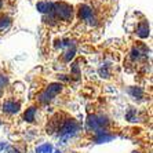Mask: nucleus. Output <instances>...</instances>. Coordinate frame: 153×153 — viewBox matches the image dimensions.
Wrapping results in <instances>:
<instances>
[{"mask_svg":"<svg viewBox=\"0 0 153 153\" xmlns=\"http://www.w3.org/2000/svg\"><path fill=\"white\" fill-rule=\"evenodd\" d=\"M53 15L57 24H69L75 17V10L71 4L65 1H55L53 3Z\"/></svg>","mask_w":153,"mask_h":153,"instance_id":"f257e3e1","label":"nucleus"},{"mask_svg":"<svg viewBox=\"0 0 153 153\" xmlns=\"http://www.w3.org/2000/svg\"><path fill=\"white\" fill-rule=\"evenodd\" d=\"M137 35L139 37H148L149 36V24H148L146 19H142L139 22L138 28H137Z\"/></svg>","mask_w":153,"mask_h":153,"instance_id":"f03ea898","label":"nucleus"},{"mask_svg":"<svg viewBox=\"0 0 153 153\" xmlns=\"http://www.w3.org/2000/svg\"><path fill=\"white\" fill-rule=\"evenodd\" d=\"M3 109H4V112H7V113H15V112H18V109H19V103L15 102V101H6L3 105Z\"/></svg>","mask_w":153,"mask_h":153,"instance_id":"7ed1b4c3","label":"nucleus"},{"mask_svg":"<svg viewBox=\"0 0 153 153\" xmlns=\"http://www.w3.org/2000/svg\"><path fill=\"white\" fill-rule=\"evenodd\" d=\"M11 18L7 14H0V32H4L7 30L11 25Z\"/></svg>","mask_w":153,"mask_h":153,"instance_id":"20e7f679","label":"nucleus"},{"mask_svg":"<svg viewBox=\"0 0 153 153\" xmlns=\"http://www.w3.org/2000/svg\"><path fill=\"white\" fill-rule=\"evenodd\" d=\"M35 113H36L35 108H29L28 111L25 112V114H24V117H25L28 121H33L35 120Z\"/></svg>","mask_w":153,"mask_h":153,"instance_id":"39448f33","label":"nucleus"},{"mask_svg":"<svg viewBox=\"0 0 153 153\" xmlns=\"http://www.w3.org/2000/svg\"><path fill=\"white\" fill-rule=\"evenodd\" d=\"M51 150H53V148H51V145H43V146H40L39 149H37V153H50Z\"/></svg>","mask_w":153,"mask_h":153,"instance_id":"423d86ee","label":"nucleus"},{"mask_svg":"<svg viewBox=\"0 0 153 153\" xmlns=\"http://www.w3.org/2000/svg\"><path fill=\"white\" fill-rule=\"evenodd\" d=\"M3 7H4V0H0V11L3 10Z\"/></svg>","mask_w":153,"mask_h":153,"instance_id":"0eeeda50","label":"nucleus"}]
</instances>
